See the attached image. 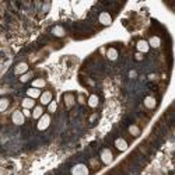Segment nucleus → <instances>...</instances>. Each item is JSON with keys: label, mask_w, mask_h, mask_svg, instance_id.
<instances>
[{"label": "nucleus", "mask_w": 175, "mask_h": 175, "mask_svg": "<svg viewBox=\"0 0 175 175\" xmlns=\"http://www.w3.org/2000/svg\"><path fill=\"white\" fill-rule=\"evenodd\" d=\"M88 105H90L91 108H97V107H98V97H97L95 94L90 95V98H88Z\"/></svg>", "instance_id": "17"}, {"label": "nucleus", "mask_w": 175, "mask_h": 175, "mask_svg": "<svg viewBox=\"0 0 175 175\" xmlns=\"http://www.w3.org/2000/svg\"><path fill=\"white\" fill-rule=\"evenodd\" d=\"M49 125H50V116L46 115V113H44L39 119H38L37 127H38V130H46L49 127Z\"/></svg>", "instance_id": "1"}, {"label": "nucleus", "mask_w": 175, "mask_h": 175, "mask_svg": "<svg viewBox=\"0 0 175 175\" xmlns=\"http://www.w3.org/2000/svg\"><path fill=\"white\" fill-rule=\"evenodd\" d=\"M52 34L56 35V37H63V35H64V30L60 27V25H56L55 28L52 30Z\"/></svg>", "instance_id": "18"}, {"label": "nucleus", "mask_w": 175, "mask_h": 175, "mask_svg": "<svg viewBox=\"0 0 175 175\" xmlns=\"http://www.w3.org/2000/svg\"><path fill=\"white\" fill-rule=\"evenodd\" d=\"M42 115H44V107L42 105H35L31 112V116L34 119H39Z\"/></svg>", "instance_id": "8"}, {"label": "nucleus", "mask_w": 175, "mask_h": 175, "mask_svg": "<svg viewBox=\"0 0 175 175\" xmlns=\"http://www.w3.org/2000/svg\"><path fill=\"white\" fill-rule=\"evenodd\" d=\"M23 115H24L25 118H28V116H31V109H25V108H23Z\"/></svg>", "instance_id": "24"}, {"label": "nucleus", "mask_w": 175, "mask_h": 175, "mask_svg": "<svg viewBox=\"0 0 175 175\" xmlns=\"http://www.w3.org/2000/svg\"><path fill=\"white\" fill-rule=\"evenodd\" d=\"M129 132H130V135L137 136L140 133V129H139V126H136V125H132V126H129Z\"/></svg>", "instance_id": "22"}, {"label": "nucleus", "mask_w": 175, "mask_h": 175, "mask_svg": "<svg viewBox=\"0 0 175 175\" xmlns=\"http://www.w3.org/2000/svg\"><path fill=\"white\" fill-rule=\"evenodd\" d=\"M144 105H146L147 108L153 109V108L156 107V100H154L153 97H146V98H144Z\"/></svg>", "instance_id": "16"}, {"label": "nucleus", "mask_w": 175, "mask_h": 175, "mask_svg": "<svg viewBox=\"0 0 175 175\" xmlns=\"http://www.w3.org/2000/svg\"><path fill=\"white\" fill-rule=\"evenodd\" d=\"M147 44H149V46H153V48H158L160 45H161V39H160L158 37H151L150 39L147 41Z\"/></svg>", "instance_id": "13"}, {"label": "nucleus", "mask_w": 175, "mask_h": 175, "mask_svg": "<svg viewBox=\"0 0 175 175\" xmlns=\"http://www.w3.org/2000/svg\"><path fill=\"white\" fill-rule=\"evenodd\" d=\"M8 108V100L7 98H0V112H4Z\"/></svg>", "instance_id": "19"}, {"label": "nucleus", "mask_w": 175, "mask_h": 175, "mask_svg": "<svg viewBox=\"0 0 175 175\" xmlns=\"http://www.w3.org/2000/svg\"><path fill=\"white\" fill-rule=\"evenodd\" d=\"M107 56H108L109 60H116L118 59V50L115 48H109L107 50Z\"/></svg>", "instance_id": "15"}, {"label": "nucleus", "mask_w": 175, "mask_h": 175, "mask_svg": "<svg viewBox=\"0 0 175 175\" xmlns=\"http://www.w3.org/2000/svg\"><path fill=\"white\" fill-rule=\"evenodd\" d=\"M64 100H66V105H67V107H72L73 104H74V97H73L72 94H66Z\"/></svg>", "instance_id": "21"}, {"label": "nucleus", "mask_w": 175, "mask_h": 175, "mask_svg": "<svg viewBox=\"0 0 175 175\" xmlns=\"http://www.w3.org/2000/svg\"><path fill=\"white\" fill-rule=\"evenodd\" d=\"M27 97L28 98H32V100H37V98H39L41 97V90H38V88H28L27 90Z\"/></svg>", "instance_id": "11"}, {"label": "nucleus", "mask_w": 175, "mask_h": 175, "mask_svg": "<svg viewBox=\"0 0 175 175\" xmlns=\"http://www.w3.org/2000/svg\"><path fill=\"white\" fill-rule=\"evenodd\" d=\"M27 72H28V64L25 63V62H21V63H18L14 67V73H16L17 76H23Z\"/></svg>", "instance_id": "6"}, {"label": "nucleus", "mask_w": 175, "mask_h": 175, "mask_svg": "<svg viewBox=\"0 0 175 175\" xmlns=\"http://www.w3.org/2000/svg\"><path fill=\"white\" fill-rule=\"evenodd\" d=\"M46 86V81L44 79H35L34 81H32V87L34 88H38V90H41L42 87H45Z\"/></svg>", "instance_id": "14"}, {"label": "nucleus", "mask_w": 175, "mask_h": 175, "mask_svg": "<svg viewBox=\"0 0 175 175\" xmlns=\"http://www.w3.org/2000/svg\"><path fill=\"white\" fill-rule=\"evenodd\" d=\"M31 73H25V74H23V76H21V77H20V81H21V83H27V81H28V80L31 79Z\"/></svg>", "instance_id": "23"}, {"label": "nucleus", "mask_w": 175, "mask_h": 175, "mask_svg": "<svg viewBox=\"0 0 175 175\" xmlns=\"http://www.w3.org/2000/svg\"><path fill=\"white\" fill-rule=\"evenodd\" d=\"M115 147H116L119 151H125V150H127V142L125 139L119 137V139L115 140Z\"/></svg>", "instance_id": "10"}, {"label": "nucleus", "mask_w": 175, "mask_h": 175, "mask_svg": "<svg viewBox=\"0 0 175 175\" xmlns=\"http://www.w3.org/2000/svg\"><path fill=\"white\" fill-rule=\"evenodd\" d=\"M135 59H136V60H142V59H143V53L137 52V53L135 55Z\"/></svg>", "instance_id": "25"}, {"label": "nucleus", "mask_w": 175, "mask_h": 175, "mask_svg": "<svg viewBox=\"0 0 175 175\" xmlns=\"http://www.w3.org/2000/svg\"><path fill=\"white\" fill-rule=\"evenodd\" d=\"M136 46H137V52H140V53H146V52H149V49H150L149 44H147V41H144V39L139 41Z\"/></svg>", "instance_id": "9"}, {"label": "nucleus", "mask_w": 175, "mask_h": 175, "mask_svg": "<svg viewBox=\"0 0 175 175\" xmlns=\"http://www.w3.org/2000/svg\"><path fill=\"white\" fill-rule=\"evenodd\" d=\"M11 120H13V123H16V125H23L25 120V116L23 115L21 111H16V112H13V115H11Z\"/></svg>", "instance_id": "3"}, {"label": "nucleus", "mask_w": 175, "mask_h": 175, "mask_svg": "<svg viewBox=\"0 0 175 175\" xmlns=\"http://www.w3.org/2000/svg\"><path fill=\"white\" fill-rule=\"evenodd\" d=\"M101 160H102L104 164H111L112 160H113V156H112L111 150H108V149H104L101 151Z\"/></svg>", "instance_id": "5"}, {"label": "nucleus", "mask_w": 175, "mask_h": 175, "mask_svg": "<svg viewBox=\"0 0 175 175\" xmlns=\"http://www.w3.org/2000/svg\"><path fill=\"white\" fill-rule=\"evenodd\" d=\"M23 108H25V109H34V107H35V100H32V98H24L23 100Z\"/></svg>", "instance_id": "12"}, {"label": "nucleus", "mask_w": 175, "mask_h": 175, "mask_svg": "<svg viewBox=\"0 0 175 175\" xmlns=\"http://www.w3.org/2000/svg\"><path fill=\"white\" fill-rule=\"evenodd\" d=\"M72 175H90L88 167L84 164H76L72 168Z\"/></svg>", "instance_id": "2"}, {"label": "nucleus", "mask_w": 175, "mask_h": 175, "mask_svg": "<svg viewBox=\"0 0 175 175\" xmlns=\"http://www.w3.org/2000/svg\"><path fill=\"white\" fill-rule=\"evenodd\" d=\"M52 98H53V95H52L50 91H44V93H41V97H39L41 105H42V107H44V105H48V104L52 101Z\"/></svg>", "instance_id": "4"}, {"label": "nucleus", "mask_w": 175, "mask_h": 175, "mask_svg": "<svg viewBox=\"0 0 175 175\" xmlns=\"http://www.w3.org/2000/svg\"><path fill=\"white\" fill-rule=\"evenodd\" d=\"M98 20H100V23L102 25H109L112 23V17L109 13H107V11H102L100 17H98Z\"/></svg>", "instance_id": "7"}, {"label": "nucleus", "mask_w": 175, "mask_h": 175, "mask_svg": "<svg viewBox=\"0 0 175 175\" xmlns=\"http://www.w3.org/2000/svg\"><path fill=\"white\" fill-rule=\"evenodd\" d=\"M56 109H57V102L52 100V101L48 104V112L49 113H53V112H56Z\"/></svg>", "instance_id": "20"}]
</instances>
